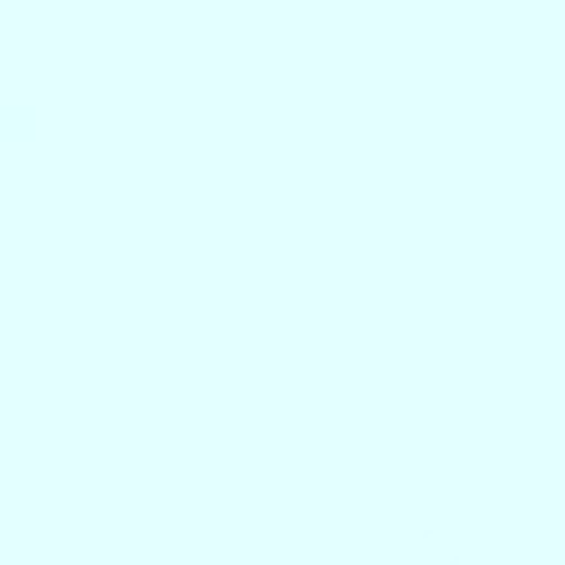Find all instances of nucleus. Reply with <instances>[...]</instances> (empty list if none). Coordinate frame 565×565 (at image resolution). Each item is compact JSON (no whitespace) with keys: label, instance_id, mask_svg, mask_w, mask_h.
<instances>
[]
</instances>
